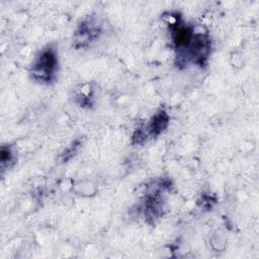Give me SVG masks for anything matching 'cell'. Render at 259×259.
I'll list each match as a JSON object with an SVG mask.
<instances>
[{"label": "cell", "instance_id": "1", "mask_svg": "<svg viewBox=\"0 0 259 259\" xmlns=\"http://www.w3.org/2000/svg\"><path fill=\"white\" fill-rule=\"evenodd\" d=\"M57 68V57L52 49L44 50L32 66V75L40 81H49Z\"/></svg>", "mask_w": 259, "mask_h": 259}, {"label": "cell", "instance_id": "2", "mask_svg": "<svg viewBox=\"0 0 259 259\" xmlns=\"http://www.w3.org/2000/svg\"><path fill=\"white\" fill-rule=\"evenodd\" d=\"M168 114L165 111L157 113L149 123V133L152 135H159L168 124Z\"/></svg>", "mask_w": 259, "mask_h": 259}, {"label": "cell", "instance_id": "3", "mask_svg": "<svg viewBox=\"0 0 259 259\" xmlns=\"http://www.w3.org/2000/svg\"><path fill=\"white\" fill-rule=\"evenodd\" d=\"M13 160V154L10 150V148H6V147H2V150H1V164H2V167H4V165L6 163H9Z\"/></svg>", "mask_w": 259, "mask_h": 259}]
</instances>
